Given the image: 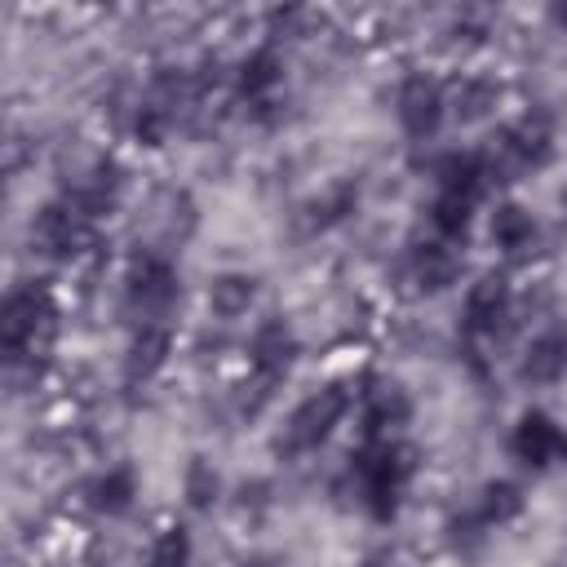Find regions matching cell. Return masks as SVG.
Segmentation results:
<instances>
[{"label":"cell","mask_w":567,"mask_h":567,"mask_svg":"<svg viewBox=\"0 0 567 567\" xmlns=\"http://www.w3.org/2000/svg\"><path fill=\"white\" fill-rule=\"evenodd\" d=\"M151 567H190V536L182 527H168L151 545Z\"/></svg>","instance_id":"cell-19"},{"label":"cell","mask_w":567,"mask_h":567,"mask_svg":"<svg viewBox=\"0 0 567 567\" xmlns=\"http://www.w3.org/2000/svg\"><path fill=\"white\" fill-rule=\"evenodd\" d=\"M173 297H177V275H173V266H168L164 257H155V252L137 257L133 270H128V301H133L137 310H146V315H159V310H168Z\"/></svg>","instance_id":"cell-6"},{"label":"cell","mask_w":567,"mask_h":567,"mask_svg":"<svg viewBox=\"0 0 567 567\" xmlns=\"http://www.w3.org/2000/svg\"><path fill=\"white\" fill-rule=\"evenodd\" d=\"M509 315V284L501 275H483L465 292V328L470 332H496V323Z\"/></svg>","instance_id":"cell-7"},{"label":"cell","mask_w":567,"mask_h":567,"mask_svg":"<svg viewBox=\"0 0 567 567\" xmlns=\"http://www.w3.org/2000/svg\"><path fill=\"white\" fill-rule=\"evenodd\" d=\"M567 372V332L563 328H545L527 341L523 354V381L532 385H554Z\"/></svg>","instance_id":"cell-8"},{"label":"cell","mask_w":567,"mask_h":567,"mask_svg":"<svg viewBox=\"0 0 567 567\" xmlns=\"http://www.w3.org/2000/svg\"><path fill=\"white\" fill-rule=\"evenodd\" d=\"M252 297H257V284H252L248 275H217V279L208 284V306H213V315H221V319L248 315Z\"/></svg>","instance_id":"cell-14"},{"label":"cell","mask_w":567,"mask_h":567,"mask_svg":"<svg viewBox=\"0 0 567 567\" xmlns=\"http://www.w3.org/2000/svg\"><path fill=\"white\" fill-rule=\"evenodd\" d=\"M496 102V84H483V80H470L461 93H456V111L461 120H483Z\"/></svg>","instance_id":"cell-20"},{"label":"cell","mask_w":567,"mask_h":567,"mask_svg":"<svg viewBox=\"0 0 567 567\" xmlns=\"http://www.w3.org/2000/svg\"><path fill=\"white\" fill-rule=\"evenodd\" d=\"M350 412V390L346 385H323L315 394H306L292 416H288V452H310L319 447L337 425L341 416Z\"/></svg>","instance_id":"cell-2"},{"label":"cell","mask_w":567,"mask_h":567,"mask_svg":"<svg viewBox=\"0 0 567 567\" xmlns=\"http://www.w3.org/2000/svg\"><path fill=\"white\" fill-rule=\"evenodd\" d=\"M288 359H292V332L284 323H261L257 337H252V363L266 377H275V372L288 368Z\"/></svg>","instance_id":"cell-15"},{"label":"cell","mask_w":567,"mask_h":567,"mask_svg":"<svg viewBox=\"0 0 567 567\" xmlns=\"http://www.w3.org/2000/svg\"><path fill=\"white\" fill-rule=\"evenodd\" d=\"M509 452L527 470H549V465L567 461V430L545 412H523L509 434Z\"/></svg>","instance_id":"cell-4"},{"label":"cell","mask_w":567,"mask_h":567,"mask_svg":"<svg viewBox=\"0 0 567 567\" xmlns=\"http://www.w3.org/2000/svg\"><path fill=\"white\" fill-rule=\"evenodd\" d=\"M279 80H284V62H279V53L270 44L266 49H252L244 58V66H239V93L248 102H266L279 89Z\"/></svg>","instance_id":"cell-11"},{"label":"cell","mask_w":567,"mask_h":567,"mask_svg":"<svg viewBox=\"0 0 567 567\" xmlns=\"http://www.w3.org/2000/svg\"><path fill=\"white\" fill-rule=\"evenodd\" d=\"M213 492H217V474H208V465H195L190 470V501L195 505H208Z\"/></svg>","instance_id":"cell-21"},{"label":"cell","mask_w":567,"mask_h":567,"mask_svg":"<svg viewBox=\"0 0 567 567\" xmlns=\"http://www.w3.org/2000/svg\"><path fill=\"white\" fill-rule=\"evenodd\" d=\"M487 235L501 252H523V248L536 244V221L523 204H496V213L487 221Z\"/></svg>","instance_id":"cell-10"},{"label":"cell","mask_w":567,"mask_h":567,"mask_svg":"<svg viewBox=\"0 0 567 567\" xmlns=\"http://www.w3.org/2000/svg\"><path fill=\"white\" fill-rule=\"evenodd\" d=\"M403 487H408V456L390 439H368V447L359 452V492H363V505L377 518H390L399 509Z\"/></svg>","instance_id":"cell-1"},{"label":"cell","mask_w":567,"mask_h":567,"mask_svg":"<svg viewBox=\"0 0 567 567\" xmlns=\"http://www.w3.org/2000/svg\"><path fill=\"white\" fill-rule=\"evenodd\" d=\"M412 275H416V284L425 288V292H439V288H447L456 275H461V261H456V252L447 248V244H421L416 252H412Z\"/></svg>","instance_id":"cell-13"},{"label":"cell","mask_w":567,"mask_h":567,"mask_svg":"<svg viewBox=\"0 0 567 567\" xmlns=\"http://www.w3.org/2000/svg\"><path fill=\"white\" fill-rule=\"evenodd\" d=\"M474 204H478V199H470V195L439 190V199H434V226H439V235H443V239H461V235L470 230Z\"/></svg>","instance_id":"cell-17"},{"label":"cell","mask_w":567,"mask_h":567,"mask_svg":"<svg viewBox=\"0 0 567 567\" xmlns=\"http://www.w3.org/2000/svg\"><path fill=\"white\" fill-rule=\"evenodd\" d=\"M518 509H523V496H518L514 483H487L483 496H478V523H483V527H501V523H509Z\"/></svg>","instance_id":"cell-18"},{"label":"cell","mask_w":567,"mask_h":567,"mask_svg":"<svg viewBox=\"0 0 567 567\" xmlns=\"http://www.w3.org/2000/svg\"><path fill=\"white\" fill-rule=\"evenodd\" d=\"M35 239L53 252V257H71V252H80V244L89 239V230H84V213H75V208H44L40 213V221H35Z\"/></svg>","instance_id":"cell-9"},{"label":"cell","mask_w":567,"mask_h":567,"mask_svg":"<svg viewBox=\"0 0 567 567\" xmlns=\"http://www.w3.org/2000/svg\"><path fill=\"white\" fill-rule=\"evenodd\" d=\"M133 496H137V478H133L128 465H115V470H106V474L93 483V505H97L102 514H124V509L133 505Z\"/></svg>","instance_id":"cell-16"},{"label":"cell","mask_w":567,"mask_h":567,"mask_svg":"<svg viewBox=\"0 0 567 567\" xmlns=\"http://www.w3.org/2000/svg\"><path fill=\"white\" fill-rule=\"evenodd\" d=\"M168 346H173V332L164 323H142V332L128 346V377L146 381L151 372H159L164 359H168Z\"/></svg>","instance_id":"cell-12"},{"label":"cell","mask_w":567,"mask_h":567,"mask_svg":"<svg viewBox=\"0 0 567 567\" xmlns=\"http://www.w3.org/2000/svg\"><path fill=\"white\" fill-rule=\"evenodd\" d=\"M53 319V306L44 297V288H18L4 297V315H0V346L9 359H22L35 337L44 332V323Z\"/></svg>","instance_id":"cell-3"},{"label":"cell","mask_w":567,"mask_h":567,"mask_svg":"<svg viewBox=\"0 0 567 567\" xmlns=\"http://www.w3.org/2000/svg\"><path fill=\"white\" fill-rule=\"evenodd\" d=\"M443 111H447V97L434 80L412 75L399 89V124L408 128V137H434L443 124Z\"/></svg>","instance_id":"cell-5"}]
</instances>
